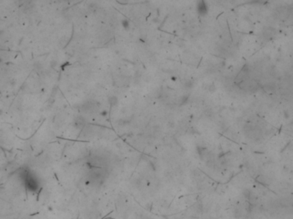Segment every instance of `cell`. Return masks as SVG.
Wrapping results in <instances>:
<instances>
[{
  "label": "cell",
  "instance_id": "obj_2",
  "mask_svg": "<svg viewBox=\"0 0 293 219\" xmlns=\"http://www.w3.org/2000/svg\"><path fill=\"white\" fill-rule=\"evenodd\" d=\"M197 11L199 13V15L201 16H206L207 11H208V9H207V6L206 4V3L204 2V0H200L197 3Z\"/></svg>",
  "mask_w": 293,
  "mask_h": 219
},
{
  "label": "cell",
  "instance_id": "obj_6",
  "mask_svg": "<svg viewBox=\"0 0 293 219\" xmlns=\"http://www.w3.org/2000/svg\"><path fill=\"white\" fill-rule=\"evenodd\" d=\"M122 25H123L124 28H125V29H129V28H130V24H129V22L127 20H123Z\"/></svg>",
  "mask_w": 293,
  "mask_h": 219
},
{
  "label": "cell",
  "instance_id": "obj_4",
  "mask_svg": "<svg viewBox=\"0 0 293 219\" xmlns=\"http://www.w3.org/2000/svg\"><path fill=\"white\" fill-rule=\"evenodd\" d=\"M75 125L78 128H82L85 125V119L82 116H78L75 120Z\"/></svg>",
  "mask_w": 293,
  "mask_h": 219
},
{
  "label": "cell",
  "instance_id": "obj_3",
  "mask_svg": "<svg viewBox=\"0 0 293 219\" xmlns=\"http://www.w3.org/2000/svg\"><path fill=\"white\" fill-rule=\"evenodd\" d=\"M275 34V30L273 28H266L263 33V35L265 37V39H273V36Z\"/></svg>",
  "mask_w": 293,
  "mask_h": 219
},
{
  "label": "cell",
  "instance_id": "obj_7",
  "mask_svg": "<svg viewBox=\"0 0 293 219\" xmlns=\"http://www.w3.org/2000/svg\"><path fill=\"white\" fill-rule=\"evenodd\" d=\"M266 0H252L253 3H265Z\"/></svg>",
  "mask_w": 293,
  "mask_h": 219
},
{
  "label": "cell",
  "instance_id": "obj_5",
  "mask_svg": "<svg viewBox=\"0 0 293 219\" xmlns=\"http://www.w3.org/2000/svg\"><path fill=\"white\" fill-rule=\"evenodd\" d=\"M109 102H110V104H111V105H117V103H118V99H117L116 97H114V96L110 97Z\"/></svg>",
  "mask_w": 293,
  "mask_h": 219
},
{
  "label": "cell",
  "instance_id": "obj_1",
  "mask_svg": "<svg viewBox=\"0 0 293 219\" xmlns=\"http://www.w3.org/2000/svg\"><path fill=\"white\" fill-rule=\"evenodd\" d=\"M20 181L24 185L26 190L30 193H35L40 188V182L36 175L29 169H21L19 170Z\"/></svg>",
  "mask_w": 293,
  "mask_h": 219
}]
</instances>
